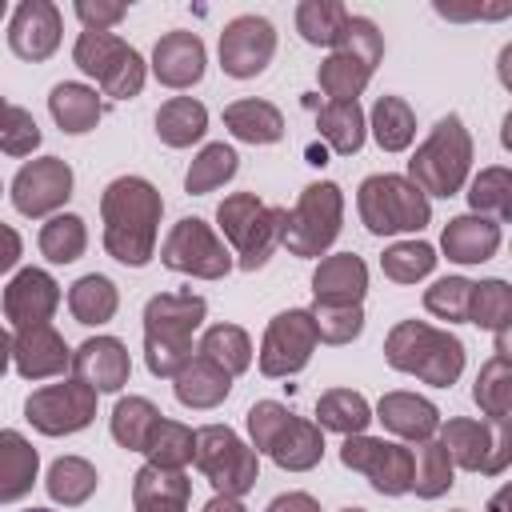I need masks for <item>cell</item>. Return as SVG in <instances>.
Returning a JSON list of instances; mask_svg holds the SVG:
<instances>
[{
	"label": "cell",
	"instance_id": "obj_1",
	"mask_svg": "<svg viewBox=\"0 0 512 512\" xmlns=\"http://www.w3.org/2000/svg\"><path fill=\"white\" fill-rule=\"evenodd\" d=\"M160 212H164V200L144 176H116L100 196L108 256L128 268H144L156 248Z\"/></svg>",
	"mask_w": 512,
	"mask_h": 512
},
{
	"label": "cell",
	"instance_id": "obj_2",
	"mask_svg": "<svg viewBox=\"0 0 512 512\" xmlns=\"http://www.w3.org/2000/svg\"><path fill=\"white\" fill-rule=\"evenodd\" d=\"M204 296L196 292H160L144 304V360L152 376L172 380L196 352L192 332L204 324Z\"/></svg>",
	"mask_w": 512,
	"mask_h": 512
},
{
	"label": "cell",
	"instance_id": "obj_3",
	"mask_svg": "<svg viewBox=\"0 0 512 512\" xmlns=\"http://www.w3.org/2000/svg\"><path fill=\"white\" fill-rule=\"evenodd\" d=\"M384 360L396 372H408L432 388H448L464 372V344L448 328H432L424 320H400L384 340Z\"/></svg>",
	"mask_w": 512,
	"mask_h": 512
},
{
	"label": "cell",
	"instance_id": "obj_4",
	"mask_svg": "<svg viewBox=\"0 0 512 512\" xmlns=\"http://www.w3.org/2000/svg\"><path fill=\"white\" fill-rule=\"evenodd\" d=\"M252 452L272 456L284 472H308L324 456V428L292 416L280 400H256L248 408Z\"/></svg>",
	"mask_w": 512,
	"mask_h": 512
},
{
	"label": "cell",
	"instance_id": "obj_5",
	"mask_svg": "<svg viewBox=\"0 0 512 512\" xmlns=\"http://www.w3.org/2000/svg\"><path fill=\"white\" fill-rule=\"evenodd\" d=\"M472 168V136L464 128V120L456 112L440 116L436 128L428 132V140L412 152L408 160V180L424 192V196H456L468 180Z\"/></svg>",
	"mask_w": 512,
	"mask_h": 512
},
{
	"label": "cell",
	"instance_id": "obj_6",
	"mask_svg": "<svg viewBox=\"0 0 512 512\" xmlns=\"http://www.w3.org/2000/svg\"><path fill=\"white\" fill-rule=\"evenodd\" d=\"M284 216H288V208H268L252 192H232L220 200L216 220H220V232L228 236V244L236 248V264L244 272H256L268 264V256L280 244Z\"/></svg>",
	"mask_w": 512,
	"mask_h": 512
},
{
	"label": "cell",
	"instance_id": "obj_7",
	"mask_svg": "<svg viewBox=\"0 0 512 512\" xmlns=\"http://www.w3.org/2000/svg\"><path fill=\"white\" fill-rule=\"evenodd\" d=\"M380 56H384V36H380V28H376L368 16H348L340 40L332 44V56H328V60L320 64V72H316L324 96H332V100H356V96L368 88V80H372Z\"/></svg>",
	"mask_w": 512,
	"mask_h": 512
},
{
	"label": "cell",
	"instance_id": "obj_8",
	"mask_svg": "<svg viewBox=\"0 0 512 512\" xmlns=\"http://www.w3.org/2000/svg\"><path fill=\"white\" fill-rule=\"evenodd\" d=\"M360 220L372 236H396V232H420L432 220L428 196L408 180L392 172H376L356 192Z\"/></svg>",
	"mask_w": 512,
	"mask_h": 512
},
{
	"label": "cell",
	"instance_id": "obj_9",
	"mask_svg": "<svg viewBox=\"0 0 512 512\" xmlns=\"http://www.w3.org/2000/svg\"><path fill=\"white\" fill-rule=\"evenodd\" d=\"M340 220H344V192L332 180H316L300 192L296 208L284 216L280 244L292 256H320L340 236Z\"/></svg>",
	"mask_w": 512,
	"mask_h": 512
},
{
	"label": "cell",
	"instance_id": "obj_10",
	"mask_svg": "<svg viewBox=\"0 0 512 512\" xmlns=\"http://www.w3.org/2000/svg\"><path fill=\"white\" fill-rule=\"evenodd\" d=\"M72 60L112 100H132L144 88V60H140V52L128 40L112 36V32H80V40L72 48Z\"/></svg>",
	"mask_w": 512,
	"mask_h": 512
},
{
	"label": "cell",
	"instance_id": "obj_11",
	"mask_svg": "<svg viewBox=\"0 0 512 512\" xmlns=\"http://www.w3.org/2000/svg\"><path fill=\"white\" fill-rule=\"evenodd\" d=\"M196 468L208 476V484L220 496H244L256 488L260 464L256 452L228 428V424H208L196 432Z\"/></svg>",
	"mask_w": 512,
	"mask_h": 512
},
{
	"label": "cell",
	"instance_id": "obj_12",
	"mask_svg": "<svg viewBox=\"0 0 512 512\" xmlns=\"http://www.w3.org/2000/svg\"><path fill=\"white\" fill-rule=\"evenodd\" d=\"M440 444L452 456V464H460L464 472H484V476H500L512 460V432L508 420L504 424H480V420H448L440 428Z\"/></svg>",
	"mask_w": 512,
	"mask_h": 512
},
{
	"label": "cell",
	"instance_id": "obj_13",
	"mask_svg": "<svg viewBox=\"0 0 512 512\" xmlns=\"http://www.w3.org/2000/svg\"><path fill=\"white\" fill-rule=\"evenodd\" d=\"M340 460L344 468L368 476V484L380 492V496H404L412 492V448L396 444V440H376V436H344L340 444Z\"/></svg>",
	"mask_w": 512,
	"mask_h": 512
},
{
	"label": "cell",
	"instance_id": "obj_14",
	"mask_svg": "<svg viewBox=\"0 0 512 512\" xmlns=\"http://www.w3.org/2000/svg\"><path fill=\"white\" fill-rule=\"evenodd\" d=\"M160 260H164V268L200 276V280H220L232 268V252L200 216H184L172 224V232L160 248Z\"/></svg>",
	"mask_w": 512,
	"mask_h": 512
},
{
	"label": "cell",
	"instance_id": "obj_15",
	"mask_svg": "<svg viewBox=\"0 0 512 512\" xmlns=\"http://www.w3.org/2000/svg\"><path fill=\"white\" fill-rule=\"evenodd\" d=\"M24 416L36 432L44 436H68V432H80L96 420V392L84 384V380H64V384H48V388H36L28 400H24Z\"/></svg>",
	"mask_w": 512,
	"mask_h": 512
},
{
	"label": "cell",
	"instance_id": "obj_16",
	"mask_svg": "<svg viewBox=\"0 0 512 512\" xmlns=\"http://www.w3.org/2000/svg\"><path fill=\"white\" fill-rule=\"evenodd\" d=\"M316 328H312V316L308 308H288L280 312L268 332H264V344H260V372L268 380H280V376H292L300 372L312 352H316Z\"/></svg>",
	"mask_w": 512,
	"mask_h": 512
},
{
	"label": "cell",
	"instance_id": "obj_17",
	"mask_svg": "<svg viewBox=\"0 0 512 512\" xmlns=\"http://www.w3.org/2000/svg\"><path fill=\"white\" fill-rule=\"evenodd\" d=\"M276 56V28L272 20L248 12L224 24L220 32V68L236 80H252L268 68V60Z\"/></svg>",
	"mask_w": 512,
	"mask_h": 512
},
{
	"label": "cell",
	"instance_id": "obj_18",
	"mask_svg": "<svg viewBox=\"0 0 512 512\" xmlns=\"http://www.w3.org/2000/svg\"><path fill=\"white\" fill-rule=\"evenodd\" d=\"M72 196V168L60 156L28 160L12 180V204L20 216H48Z\"/></svg>",
	"mask_w": 512,
	"mask_h": 512
},
{
	"label": "cell",
	"instance_id": "obj_19",
	"mask_svg": "<svg viewBox=\"0 0 512 512\" xmlns=\"http://www.w3.org/2000/svg\"><path fill=\"white\" fill-rule=\"evenodd\" d=\"M60 8L52 0H24L16 12H12V28H8V48L28 60V64H40L48 60L56 48H60Z\"/></svg>",
	"mask_w": 512,
	"mask_h": 512
},
{
	"label": "cell",
	"instance_id": "obj_20",
	"mask_svg": "<svg viewBox=\"0 0 512 512\" xmlns=\"http://www.w3.org/2000/svg\"><path fill=\"white\" fill-rule=\"evenodd\" d=\"M56 304H60V284L44 268H20L12 276V284L4 288V316L16 328L48 324L52 312H56Z\"/></svg>",
	"mask_w": 512,
	"mask_h": 512
},
{
	"label": "cell",
	"instance_id": "obj_21",
	"mask_svg": "<svg viewBox=\"0 0 512 512\" xmlns=\"http://www.w3.org/2000/svg\"><path fill=\"white\" fill-rule=\"evenodd\" d=\"M12 360L24 380H48L72 364V348L64 344V336L52 324H32V328H16Z\"/></svg>",
	"mask_w": 512,
	"mask_h": 512
},
{
	"label": "cell",
	"instance_id": "obj_22",
	"mask_svg": "<svg viewBox=\"0 0 512 512\" xmlns=\"http://www.w3.org/2000/svg\"><path fill=\"white\" fill-rule=\"evenodd\" d=\"M132 360L116 336H92L72 352V376L84 380L92 392H120L128 384Z\"/></svg>",
	"mask_w": 512,
	"mask_h": 512
},
{
	"label": "cell",
	"instance_id": "obj_23",
	"mask_svg": "<svg viewBox=\"0 0 512 512\" xmlns=\"http://www.w3.org/2000/svg\"><path fill=\"white\" fill-rule=\"evenodd\" d=\"M152 72L168 88H192L204 76V40L196 32H168L152 48Z\"/></svg>",
	"mask_w": 512,
	"mask_h": 512
},
{
	"label": "cell",
	"instance_id": "obj_24",
	"mask_svg": "<svg viewBox=\"0 0 512 512\" xmlns=\"http://www.w3.org/2000/svg\"><path fill=\"white\" fill-rule=\"evenodd\" d=\"M364 292H368V264L356 252L324 256L312 272L316 304H360Z\"/></svg>",
	"mask_w": 512,
	"mask_h": 512
},
{
	"label": "cell",
	"instance_id": "obj_25",
	"mask_svg": "<svg viewBox=\"0 0 512 512\" xmlns=\"http://www.w3.org/2000/svg\"><path fill=\"white\" fill-rule=\"evenodd\" d=\"M440 248L456 264H484L500 248V224L492 216H476V212L472 216H452L444 224Z\"/></svg>",
	"mask_w": 512,
	"mask_h": 512
},
{
	"label": "cell",
	"instance_id": "obj_26",
	"mask_svg": "<svg viewBox=\"0 0 512 512\" xmlns=\"http://www.w3.org/2000/svg\"><path fill=\"white\" fill-rule=\"evenodd\" d=\"M376 420L396 432L400 440H432V432L440 428V412L432 400L416 396V392H384L376 404Z\"/></svg>",
	"mask_w": 512,
	"mask_h": 512
},
{
	"label": "cell",
	"instance_id": "obj_27",
	"mask_svg": "<svg viewBox=\"0 0 512 512\" xmlns=\"http://www.w3.org/2000/svg\"><path fill=\"white\" fill-rule=\"evenodd\" d=\"M192 496V480L180 468H156L144 464L132 480V504L136 512H184Z\"/></svg>",
	"mask_w": 512,
	"mask_h": 512
},
{
	"label": "cell",
	"instance_id": "obj_28",
	"mask_svg": "<svg viewBox=\"0 0 512 512\" xmlns=\"http://www.w3.org/2000/svg\"><path fill=\"white\" fill-rule=\"evenodd\" d=\"M172 392L184 408H216L220 400H228L232 392V376L224 368H216L208 356H192L176 376H172Z\"/></svg>",
	"mask_w": 512,
	"mask_h": 512
},
{
	"label": "cell",
	"instance_id": "obj_29",
	"mask_svg": "<svg viewBox=\"0 0 512 512\" xmlns=\"http://www.w3.org/2000/svg\"><path fill=\"white\" fill-rule=\"evenodd\" d=\"M472 400L480 404V412L492 420V424H504L508 412H512V360H508V332L496 336V352L492 360L480 368L476 376V388H472Z\"/></svg>",
	"mask_w": 512,
	"mask_h": 512
},
{
	"label": "cell",
	"instance_id": "obj_30",
	"mask_svg": "<svg viewBox=\"0 0 512 512\" xmlns=\"http://www.w3.org/2000/svg\"><path fill=\"white\" fill-rule=\"evenodd\" d=\"M36 468H40L36 448L16 428H4L0 432V504L24 500L36 484Z\"/></svg>",
	"mask_w": 512,
	"mask_h": 512
},
{
	"label": "cell",
	"instance_id": "obj_31",
	"mask_svg": "<svg viewBox=\"0 0 512 512\" xmlns=\"http://www.w3.org/2000/svg\"><path fill=\"white\" fill-rule=\"evenodd\" d=\"M48 112H52V120L60 124V132L80 136V132H92V128H96V120H100L104 108H100L96 88L64 80V84L52 88V96H48Z\"/></svg>",
	"mask_w": 512,
	"mask_h": 512
},
{
	"label": "cell",
	"instance_id": "obj_32",
	"mask_svg": "<svg viewBox=\"0 0 512 512\" xmlns=\"http://www.w3.org/2000/svg\"><path fill=\"white\" fill-rule=\"evenodd\" d=\"M224 128L244 144H276L284 136V116L268 100H236L224 108Z\"/></svg>",
	"mask_w": 512,
	"mask_h": 512
},
{
	"label": "cell",
	"instance_id": "obj_33",
	"mask_svg": "<svg viewBox=\"0 0 512 512\" xmlns=\"http://www.w3.org/2000/svg\"><path fill=\"white\" fill-rule=\"evenodd\" d=\"M208 132V108L192 96H172L168 104H160L156 112V136L168 148H188Z\"/></svg>",
	"mask_w": 512,
	"mask_h": 512
},
{
	"label": "cell",
	"instance_id": "obj_34",
	"mask_svg": "<svg viewBox=\"0 0 512 512\" xmlns=\"http://www.w3.org/2000/svg\"><path fill=\"white\" fill-rule=\"evenodd\" d=\"M316 128H320V136L328 140L332 152L352 156V152H360L368 124H364V112H360L356 100H328V104L316 112Z\"/></svg>",
	"mask_w": 512,
	"mask_h": 512
},
{
	"label": "cell",
	"instance_id": "obj_35",
	"mask_svg": "<svg viewBox=\"0 0 512 512\" xmlns=\"http://www.w3.org/2000/svg\"><path fill=\"white\" fill-rule=\"evenodd\" d=\"M316 424L328 432H340V436H360L372 424V408L352 388H328L316 400Z\"/></svg>",
	"mask_w": 512,
	"mask_h": 512
},
{
	"label": "cell",
	"instance_id": "obj_36",
	"mask_svg": "<svg viewBox=\"0 0 512 512\" xmlns=\"http://www.w3.org/2000/svg\"><path fill=\"white\" fill-rule=\"evenodd\" d=\"M68 308H72V316L80 324H108L116 316V308H120V292H116V284L108 276L88 272L68 288Z\"/></svg>",
	"mask_w": 512,
	"mask_h": 512
},
{
	"label": "cell",
	"instance_id": "obj_37",
	"mask_svg": "<svg viewBox=\"0 0 512 512\" xmlns=\"http://www.w3.org/2000/svg\"><path fill=\"white\" fill-rule=\"evenodd\" d=\"M96 484H100V476H96V468H92L84 456H60V460H52L48 480H44L48 496H52L56 504H64V508L84 504V500L96 492Z\"/></svg>",
	"mask_w": 512,
	"mask_h": 512
},
{
	"label": "cell",
	"instance_id": "obj_38",
	"mask_svg": "<svg viewBox=\"0 0 512 512\" xmlns=\"http://www.w3.org/2000/svg\"><path fill=\"white\" fill-rule=\"evenodd\" d=\"M468 324L492 332V336H504L508 324H512V288L504 280H480L472 284V296H468Z\"/></svg>",
	"mask_w": 512,
	"mask_h": 512
},
{
	"label": "cell",
	"instance_id": "obj_39",
	"mask_svg": "<svg viewBox=\"0 0 512 512\" xmlns=\"http://www.w3.org/2000/svg\"><path fill=\"white\" fill-rule=\"evenodd\" d=\"M144 456L156 468H180L184 472V464H192V456H196V432L188 424H180V420L160 416L152 436H148V444H144Z\"/></svg>",
	"mask_w": 512,
	"mask_h": 512
},
{
	"label": "cell",
	"instance_id": "obj_40",
	"mask_svg": "<svg viewBox=\"0 0 512 512\" xmlns=\"http://www.w3.org/2000/svg\"><path fill=\"white\" fill-rule=\"evenodd\" d=\"M200 356H208L216 368H224L228 376H240L248 364H252V340L244 328L236 324H212L204 336H200Z\"/></svg>",
	"mask_w": 512,
	"mask_h": 512
},
{
	"label": "cell",
	"instance_id": "obj_41",
	"mask_svg": "<svg viewBox=\"0 0 512 512\" xmlns=\"http://www.w3.org/2000/svg\"><path fill=\"white\" fill-rule=\"evenodd\" d=\"M160 420V408L144 396H124L116 408H112V440L128 452H144L152 428Z\"/></svg>",
	"mask_w": 512,
	"mask_h": 512
},
{
	"label": "cell",
	"instance_id": "obj_42",
	"mask_svg": "<svg viewBox=\"0 0 512 512\" xmlns=\"http://www.w3.org/2000/svg\"><path fill=\"white\" fill-rule=\"evenodd\" d=\"M372 136L384 152H404L416 136V116L408 108V100L400 96H380L372 104Z\"/></svg>",
	"mask_w": 512,
	"mask_h": 512
},
{
	"label": "cell",
	"instance_id": "obj_43",
	"mask_svg": "<svg viewBox=\"0 0 512 512\" xmlns=\"http://www.w3.org/2000/svg\"><path fill=\"white\" fill-rule=\"evenodd\" d=\"M348 8L340 0H304L296 8V32L308 40V44H320V48H332L348 24Z\"/></svg>",
	"mask_w": 512,
	"mask_h": 512
},
{
	"label": "cell",
	"instance_id": "obj_44",
	"mask_svg": "<svg viewBox=\"0 0 512 512\" xmlns=\"http://www.w3.org/2000/svg\"><path fill=\"white\" fill-rule=\"evenodd\" d=\"M412 460H416V468H412V492L420 496V500H436V496H444L448 488H452V456L444 452V444L440 440H420V448L412 452Z\"/></svg>",
	"mask_w": 512,
	"mask_h": 512
},
{
	"label": "cell",
	"instance_id": "obj_45",
	"mask_svg": "<svg viewBox=\"0 0 512 512\" xmlns=\"http://www.w3.org/2000/svg\"><path fill=\"white\" fill-rule=\"evenodd\" d=\"M240 156L228 148V144H204L200 152H196V160L188 164V176H184V188L192 192V196H204V192H212V188H220L224 180H232L236 176V164Z\"/></svg>",
	"mask_w": 512,
	"mask_h": 512
},
{
	"label": "cell",
	"instance_id": "obj_46",
	"mask_svg": "<svg viewBox=\"0 0 512 512\" xmlns=\"http://www.w3.org/2000/svg\"><path fill=\"white\" fill-rule=\"evenodd\" d=\"M84 248H88V228H84V220L72 216V212H60V216H52V220L40 228V252H44L52 264H72V260L84 256Z\"/></svg>",
	"mask_w": 512,
	"mask_h": 512
},
{
	"label": "cell",
	"instance_id": "obj_47",
	"mask_svg": "<svg viewBox=\"0 0 512 512\" xmlns=\"http://www.w3.org/2000/svg\"><path fill=\"white\" fill-rule=\"evenodd\" d=\"M468 204L476 216H496V220H508L512 216V172L508 168H484L472 188H468Z\"/></svg>",
	"mask_w": 512,
	"mask_h": 512
},
{
	"label": "cell",
	"instance_id": "obj_48",
	"mask_svg": "<svg viewBox=\"0 0 512 512\" xmlns=\"http://www.w3.org/2000/svg\"><path fill=\"white\" fill-rule=\"evenodd\" d=\"M380 268H384V276L396 280V284H416V280H424V276L436 268V252H432V244H424V240H400V244H392V248L380 256Z\"/></svg>",
	"mask_w": 512,
	"mask_h": 512
},
{
	"label": "cell",
	"instance_id": "obj_49",
	"mask_svg": "<svg viewBox=\"0 0 512 512\" xmlns=\"http://www.w3.org/2000/svg\"><path fill=\"white\" fill-rule=\"evenodd\" d=\"M308 316H312L316 340H324V344H352L364 332L360 304H312Z\"/></svg>",
	"mask_w": 512,
	"mask_h": 512
},
{
	"label": "cell",
	"instance_id": "obj_50",
	"mask_svg": "<svg viewBox=\"0 0 512 512\" xmlns=\"http://www.w3.org/2000/svg\"><path fill=\"white\" fill-rule=\"evenodd\" d=\"M36 144H40V128H36L32 112L20 108V104H8L0 96V152H8V156H32Z\"/></svg>",
	"mask_w": 512,
	"mask_h": 512
},
{
	"label": "cell",
	"instance_id": "obj_51",
	"mask_svg": "<svg viewBox=\"0 0 512 512\" xmlns=\"http://www.w3.org/2000/svg\"><path fill=\"white\" fill-rule=\"evenodd\" d=\"M468 296H472V280L444 276L432 288H424V308L440 320H464L468 316Z\"/></svg>",
	"mask_w": 512,
	"mask_h": 512
},
{
	"label": "cell",
	"instance_id": "obj_52",
	"mask_svg": "<svg viewBox=\"0 0 512 512\" xmlns=\"http://www.w3.org/2000/svg\"><path fill=\"white\" fill-rule=\"evenodd\" d=\"M128 12V4L120 0H76V16L84 20V32H108L112 24H120Z\"/></svg>",
	"mask_w": 512,
	"mask_h": 512
},
{
	"label": "cell",
	"instance_id": "obj_53",
	"mask_svg": "<svg viewBox=\"0 0 512 512\" xmlns=\"http://www.w3.org/2000/svg\"><path fill=\"white\" fill-rule=\"evenodd\" d=\"M268 512H320V504L308 492H284L268 504Z\"/></svg>",
	"mask_w": 512,
	"mask_h": 512
},
{
	"label": "cell",
	"instance_id": "obj_54",
	"mask_svg": "<svg viewBox=\"0 0 512 512\" xmlns=\"http://www.w3.org/2000/svg\"><path fill=\"white\" fill-rule=\"evenodd\" d=\"M16 260H20V236H16V228L0 224V276H4Z\"/></svg>",
	"mask_w": 512,
	"mask_h": 512
},
{
	"label": "cell",
	"instance_id": "obj_55",
	"mask_svg": "<svg viewBox=\"0 0 512 512\" xmlns=\"http://www.w3.org/2000/svg\"><path fill=\"white\" fill-rule=\"evenodd\" d=\"M436 12L440 16H452V20H464V16H488V20H496V16H504L508 8L500 4V8H444V4H436Z\"/></svg>",
	"mask_w": 512,
	"mask_h": 512
},
{
	"label": "cell",
	"instance_id": "obj_56",
	"mask_svg": "<svg viewBox=\"0 0 512 512\" xmlns=\"http://www.w3.org/2000/svg\"><path fill=\"white\" fill-rule=\"evenodd\" d=\"M204 512H248V508L240 504V496H220V492H216V496L204 504Z\"/></svg>",
	"mask_w": 512,
	"mask_h": 512
},
{
	"label": "cell",
	"instance_id": "obj_57",
	"mask_svg": "<svg viewBox=\"0 0 512 512\" xmlns=\"http://www.w3.org/2000/svg\"><path fill=\"white\" fill-rule=\"evenodd\" d=\"M8 360H12V336L0 328V376H4V368H8Z\"/></svg>",
	"mask_w": 512,
	"mask_h": 512
},
{
	"label": "cell",
	"instance_id": "obj_58",
	"mask_svg": "<svg viewBox=\"0 0 512 512\" xmlns=\"http://www.w3.org/2000/svg\"><path fill=\"white\" fill-rule=\"evenodd\" d=\"M504 504H508V488H500V492L488 500V512H504Z\"/></svg>",
	"mask_w": 512,
	"mask_h": 512
},
{
	"label": "cell",
	"instance_id": "obj_59",
	"mask_svg": "<svg viewBox=\"0 0 512 512\" xmlns=\"http://www.w3.org/2000/svg\"><path fill=\"white\" fill-rule=\"evenodd\" d=\"M4 12H8V4H4V0H0V20H4Z\"/></svg>",
	"mask_w": 512,
	"mask_h": 512
},
{
	"label": "cell",
	"instance_id": "obj_60",
	"mask_svg": "<svg viewBox=\"0 0 512 512\" xmlns=\"http://www.w3.org/2000/svg\"><path fill=\"white\" fill-rule=\"evenodd\" d=\"M340 512H364V508H340Z\"/></svg>",
	"mask_w": 512,
	"mask_h": 512
},
{
	"label": "cell",
	"instance_id": "obj_61",
	"mask_svg": "<svg viewBox=\"0 0 512 512\" xmlns=\"http://www.w3.org/2000/svg\"><path fill=\"white\" fill-rule=\"evenodd\" d=\"M28 512H48V508H28Z\"/></svg>",
	"mask_w": 512,
	"mask_h": 512
}]
</instances>
